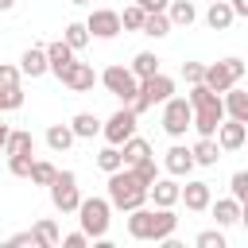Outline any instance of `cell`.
<instances>
[{"label":"cell","mask_w":248,"mask_h":248,"mask_svg":"<svg viewBox=\"0 0 248 248\" xmlns=\"http://www.w3.org/2000/svg\"><path fill=\"white\" fill-rule=\"evenodd\" d=\"M174 229H178V217L170 213V209H163V205H155V209H132L128 213V232H132V240H155V244H163V240H170L174 236Z\"/></svg>","instance_id":"cell-1"},{"label":"cell","mask_w":248,"mask_h":248,"mask_svg":"<svg viewBox=\"0 0 248 248\" xmlns=\"http://www.w3.org/2000/svg\"><path fill=\"white\" fill-rule=\"evenodd\" d=\"M190 105H194L198 136H217V128L225 120V97L217 89H209L205 81H198V85H190Z\"/></svg>","instance_id":"cell-2"},{"label":"cell","mask_w":248,"mask_h":248,"mask_svg":"<svg viewBox=\"0 0 248 248\" xmlns=\"http://www.w3.org/2000/svg\"><path fill=\"white\" fill-rule=\"evenodd\" d=\"M147 198H151V186H147L132 167H120V170L108 174V202H112V209L132 213V209H140Z\"/></svg>","instance_id":"cell-3"},{"label":"cell","mask_w":248,"mask_h":248,"mask_svg":"<svg viewBox=\"0 0 248 248\" xmlns=\"http://www.w3.org/2000/svg\"><path fill=\"white\" fill-rule=\"evenodd\" d=\"M108 213H112V202H108V198H81V205H78V221H81V229H85L93 240H105V232H108Z\"/></svg>","instance_id":"cell-4"},{"label":"cell","mask_w":248,"mask_h":248,"mask_svg":"<svg viewBox=\"0 0 248 248\" xmlns=\"http://www.w3.org/2000/svg\"><path fill=\"white\" fill-rule=\"evenodd\" d=\"M167 97H174V81L159 70V74H151V78L140 81V93H136V101H132V112L140 116V112H147L151 105H163Z\"/></svg>","instance_id":"cell-5"},{"label":"cell","mask_w":248,"mask_h":248,"mask_svg":"<svg viewBox=\"0 0 248 248\" xmlns=\"http://www.w3.org/2000/svg\"><path fill=\"white\" fill-rule=\"evenodd\" d=\"M186 128H194V105L190 97H167L163 101V132L167 136H186Z\"/></svg>","instance_id":"cell-6"},{"label":"cell","mask_w":248,"mask_h":248,"mask_svg":"<svg viewBox=\"0 0 248 248\" xmlns=\"http://www.w3.org/2000/svg\"><path fill=\"white\" fill-rule=\"evenodd\" d=\"M46 190H50V202H54L58 213H78L81 194H78V174H74V170H58Z\"/></svg>","instance_id":"cell-7"},{"label":"cell","mask_w":248,"mask_h":248,"mask_svg":"<svg viewBox=\"0 0 248 248\" xmlns=\"http://www.w3.org/2000/svg\"><path fill=\"white\" fill-rule=\"evenodd\" d=\"M101 85H105L112 97H120L124 105H132L136 93H140V78L132 74V66H108V70L101 74Z\"/></svg>","instance_id":"cell-8"},{"label":"cell","mask_w":248,"mask_h":248,"mask_svg":"<svg viewBox=\"0 0 248 248\" xmlns=\"http://www.w3.org/2000/svg\"><path fill=\"white\" fill-rule=\"evenodd\" d=\"M240 78H244V62H240V58H225V62L205 66V85H209V89H217V93L232 89Z\"/></svg>","instance_id":"cell-9"},{"label":"cell","mask_w":248,"mask_h":248,"mask_svg":"<svg viewBox=\"0 0 248 248\" xmlns=\"http://www.w3.org/2000/svg\"><path fill=\"white\" fill-rule=\"evenodd\" d=\"M136 120H140V116L132 112V105H124V108H116V112L108 116V124L101 128V136H105L108 143H116V147H120L124 140H132V136H136Z\"/></svg>","instance_id":"cell-10"},{"label":"cell","mask_w":248,"mask_h":248,"mask_svg":"<svg viewBox=\"0 0 248 248\" xmlns=\"http://www.w3.org/2000/svg\"><path fill=\"white\" fill-rule=\"evenodd\" d=\"M85 27H89L93 39H116V35L124 31V19H120V12H112V8H97V12H89Z\"/></svg>","instance_id":"cell-11"},{"label":"cell","mask_w":248,"mask_h":248,"mask_svg":"<svg viewBox=\"0 0 248 248\" xmlns=\"http://www.w3.org/2000/svg\"><path fill=\"white\" fill-rule=\"evenodd\" d=\"M62 85H66L70 93H89V89L97 85V74H93L89 62H74V66L62 74Z\"/></svg>","instance_id":"cell-12"},{"label":"cell","mask_w":248,"mask_h":248,"mask_svg":"<svg viewBox=\"0 0 248 248\" xmlns=\"http://www.w3.org/2000/svg\"><path fill=\"white\" fill-rule=\"evenodd\" d=\"M217 143H221V151H236V147H244L248 143V124H240V120H221V128H217Z\"/></svg>","instance_id":"cell-13"},{"label":"cell","mask_w":248,"mask_h":248,"mask_svg":"<svg viewBox=\"0 0 248 248\" xmlns=\"http://www.w3.org/2000/svg\"><path fill=\"white\" fill-rule=\"evenodd\" d=\"M46 62H50V74H66L78 58H74V46L66 43V39H54V43H46Z\"/></svg>","instance_id":"cell-14"},{"label":"cell","mask_w":248,"mask_h":248,"mask_svg":"<svg viewBox=\"0 0 248 248\" xmlns=\"http://www.w3.org/2000/svg\"><path fill=\"white\" fill-rule=\"evenodd\" d=\"M182 202H186L190 213L209 209V205H213V190H209V182H186V186H182Z\"/></svg>","instance_id":"cell-15"},{"label":"cell","mask_w":248,"mask_h":248,"mask_svg":"<svg viewBox=\"0 0 248 248\" xmlns=\"http://www.w3.org/2000/svg\"><path fill=\"white\" fill-rule=\"evenodd\" d=\"M163 167H167V174L182 178V174H190V170H194V151H190V147H182V143H174V147L167 151Z\"/></svg>","instance_id":"cell-16"},{"label":"cell","mask_w":248,"mask_h":248,"mask_svg":"<svg viewBox=\"0 0 248 248\" xmlns=\"http://www.w3.org/2000/svg\"><path fill=\"white\" fill-rule=\"evenodd\" d=\"M151 202H155V205H163V209H170L174 202H182V186L174 182V174H170V178H155V182H151Z\"/></svg>","instance_id":"cell-17"},{"label":"cell","mask_w":248,"mask_h":248,"mask_svg":"<svg viewBox=\"0 0 248 248\" xmlns=\"http://www.w3.org/2000/svg\"><path fill=\"white\" fill-rule=\"evenodd\" d=\"M19 70H23L27 78H43V74L50 70V62H46V46H27L23 58H19Z\"/></svg>","instance_id":"cell-18"},{"label":"cell","mask_w":248,"mask_h":248,"mask_svg":"<svg viewBox=\"0 0 248 248\" xmlns=\"http://www.w3.org/2000/svg\"><path fill=\"white\" fill-rule=\"evenodd\" d=\"M225 116H232V120H240V124H248V93L244 89H225Z\"/></svg>","instance_id":"cell-19"},{"label":"cell","mask_w":248,"mask_h":248,"mask_svg":"<svg viewBox=\"0 0 248 248\" xmlns=\"http://www.w3.org/2000/svg\"><path fill=\"white\" fill-rule=\"evenodd\" d=\"M232 19H236V12H232V4H229V0H213V4H209V12H205V23H209L213 31H225Z\"/></svg>","instance_id":"cell-20"},{"label":"cell","mask_w":248,"mask_h":248,"mask_svg":"<svg viewBox=\"0 0 248 248\" xmlns=\"http://www.w3.org/2000/svg\"><path fill=\"white\" fill-rule=\"evenodd\" d=\"M190 151H194V163H202V167H217V159H221V143L213 136H202Z\"/></svg>","instance_id":"cell-21"},{"label":"cell","mask_w":248,"mask_h":248,"mask_svg":"<svg viewBox=\"0 0 248 248\" xmlns=\"http://www.w3.org/2000/svg\"><path fill=\"white\" fill-rule=\"evenodd\" d=\"M4 155H35V136H31V132H23V128H16V132H8V143H4Z\"/></svg>","instance_id":"cell-22"},{"label":"cell","mask_w":248,"mask_h":248,"mask_svg":"<svg viewBox=\"0 0 248 248\" xmlns=\"http://www.w3.org/2000/svg\"><path fill=\"white\" fill-rule=\"evenodd\" d=\"M213 217H217L221 229H225V225H236V221H240V202H236V198H217V202H213Z\"/></svg>","instance_id":"cell-23"},{"label":"cell","mask_w":248,"mask_h":248,"mask_svg":"<svg viewBox=\"0 0 248 248\" xmlns=\"http://www.w3.org/2000/svg\"><path fill=\"white\" fill-rule=\"evenodd\" d=\"M167 16H170V23H174V27H190V23L198 19V8H194L190 0H170Z\"/></svg>","instance_id":"cell-24"},{"label":"cell","mask_w":248,"mask_h":248,"mask_svg":"<svg viewBox=\"0 0 248 248\" xmlns=\"http://www.w3.org/2000/svg\"><path fill=\"white\" fill-rule=\"evenodd\" d=\"M70 128H74V136H78V140H93V136H97L105 124H101L93 112H78V116L70 120Z\"/></svg>","instance_id":"cell-25"},{"label":"cell","mask_w":248,"mask_h":248,"mask_svg":"<svg viewBox=\"0 0 248 248\" xmlns=\"http://www.w3.org/2000/svg\"><path fill=\"white\" fill-rule=\"evenodd\" d=\"M74 140H78V136H74L70 124H50V128H46V147H50V151H66Z\"/></svg>","instance_id":"cell-26"},{"label":"cell","mask_w":248,"mask_h":248,"mask_svg":"<svg viewBox=\"0 0 248 248\" xmlns=\"http://www.w3.org/2000/svg\"><path fill=\"white\" fill-rule=\"evenodd\" d=\"M170 16L167 12H147V19H143V35H151V39H163V35H170Z\"/></svg>","instance_id":"cell-27"},{"label":"cell","mask_w":248,"mask_h":248,"mask_svg":"<svg viewBox=\"0 0 248 248\" xmlns=\"http://www.w3.org/2000/svg\"><path fill=\"white\" fill-rule=\"evenodd\" d=\"M120 151H124V167H132V163H140V159H147V155H151V143H147V140H140V136H132V140H124V143H120Z\"/></svg>","instance_id":"cell-28"},{"label":"cell","mask_w":248,"mask_h":248,"mask_svg":"<svg viewBox=\"0 0 248 248\" xmlns=\"http://www.w3.org/2000/svg\"><path fill=\"white\" fill-rule=\"evenodd\" d=\"M132 74L143 81V78H151V74H159V54H151V50H140L136 58H132Z\"/></svg>","instance_id":"cell-29"},{"label":"cell","mask_w":248,"mask_h":248,"mask_svg":"<svg viewBox=\"0 0 248 248\" xmlns=\"http://www.w3.org/2000/svg\"><path fill=\"white\" fill-rule=\"evenodd\" d=\"M35 240H39V248H54L62 240V232H58V225L50 217H43V221H35Z\"/></svg>","instance_id":"cell-30"},{"label":"cell","mask_w":248,"mask_h":248,"mask_svg":"<svg viewBox=\"0 0 248 248\" xmlns=\"http://www.w3.org/2000/svg\"><path fill=\"white\" fill-rule=\"evenodd\" d=\"M97 167H101L105 174H112V170H120V167H124V151H120L116 143H108L105 151H97Z\"/></svg>","instance_id":"cell-31"},{"label":"cell","mask_w":248,"mask_h":248,"mask_svg":"<svg viewBox=\"0 0 248 248\" xmlns=\"http://www.w3.org/2000/svg\"><path fill=\"white\" fill-rule=\"evenodd\" d=\"M54 174H58V167H54V163L35 159V167H31V182H35V186H50V182H54Z\"/></svg>","instance_id":"cell-32"},{"label":"cell","mask_w":248,"mask_h":248,"mask_svg":"<svg viewBox=\"0 0 248 248\" xmlns=\"http://www.w3.org/2000/svg\"><path fill=\"white\" fill-rule=\"evenodd\" d=\"M120 19H124V27H128V31H143V19H147V12H143V8L132 0V4L124 8V16H120Z\"/></svg>","instance_id":"cell-33"},{"label":"cell","mask_w":248,"mask_h":248,"mask_svg":"<svg viewBox=\"0 0 248 248\" xmlns=\"http://www.w3.org/2000/svg\"><path fill=\"white\" fill-rule=\"evenodd\" d=\"M62 39H66V43H70V46H74V50H81V46H85V43H89V27H85V23H70V27H66V35H62Z\"/></svg>","instance_id":"cell-34"},{"label":"cell","mask_w":248,"mask_h":248,"mask_svg":"<svg viewBox=\"0 0 248 248\" xmlns=\"http://www.w3.org/2000/svg\"><path fill=\"white\" fill-rule=\"evenodd\" d=\"M31 167H35L31 155H8V170H12L16 178H31Z\"/></svg>","instance_id":"cell-35"},{"label":"cell","mask_w":248,"mask_h":248,"mask_svg":"<svg viewBox=\"0 0 248 248\" xmlns=\"http://www.w3.org/2000/svg\"><path fill=\"white\" fill-rule=\"evenodd\" d=\"M132 170H136V174H140V178H143L147 186H151V182L159 178V170H155V155H147V159H140V163H132Z\"/></svg>","instance_id":"cell-36"},{"label":"cell","mask_w":248,"mask_h":248,"mask_svg":"<svg viewBox=\"0 0 248 248\" xmlns=\"http://www.w3.org/2000/svg\"><path fill=\"white\" fill-rule=\"evenodd\" d=\"M198 248H225V232H221V229H205V232H198Z\"/></svg>","instance_id":"cell-37"},{"label":"cell","mask_w":248,"mask_h":248,"mask_svg":"<svg viewBox=\"0 0 248 248\" xmlns=\"http://www.w3.org/2000/svg\"><path fill=\"white\" fill-rule=\"evenodd\" d=\"M8 108H23V93H19V85H16V89H0V112H8Z\"/></svg>","instance_id":"cell-38"},{"label":"cell","mask_w":248,"mask_h":248,"mask_svg":"<svg viewBox=\"0 0 248 248\" xmlns=\"http://www.w3.org/2000/svg\"><path fill=\"white\" fill-rule=\"evenodd\" d=\"M19 66H8V62H0V89H16L19 85Z\"/></svg>","instance_id":"cell-39"},{"label":"cell","mask_w":248,"mask_h":248,"mask_svg":"<svg viewBox=\"0 0 248 248\" xmlns=\"http://www.w3.org/2000/svg\"><path fill=\"white\" fill-rule=\"evenodd\" d=\"M229 186H232V198L236 202H248V170H236Z\"/></svg>","instance_id":"cell-40"},{"label":"cell","mask_w":248,"mask_h":248,"mask_svg":"<svg viewBox=\"0 0 248 248\" xmlns=\"http://www.w3.org/2000/svg\"><path fill=\"white\" fill-rule=\"evenodd\" d=\"M182 78L190 85H198V81H205V66L202 62H182Z\"/></svg>","instance_id":"cell-41"},{"label":"cell","mask_w":248,"mask_h":248,"mask_svg":"<svg viewBox=\"0 0 248 248\" xmlns=\"http://www.w3.org/2000/svg\"><path fill=\"white\" fill-rule=\"evenodd\" d=\"M4 244H8V248H27V244H31V248H39V240H35V229H27V232H16V236H8Z\"/></svg>","instance_id":"cell-42"},{"label":"cell","mask_w":248,"mask_h":248,"mask_svg":"<svg viewBox=\"0 0 248 248\" xmlns=\"http://www.w3.org/2000/svg\"><path fill=\"white\" fill-rule=\"evenodd\" d=\"M85 240H89V232L81 229V232H70V236H62V244L66 248H85Z\"/></svg>","instance_id":"cell-43"},{"label":"cell","mask_w":248,"mask_h":248,"mask_svg":"<svg viewBox=\"0 0 248 248\" xmlns=\"http://www.w3.org/2000/svg\"><path fill=\"white\" fill-rule=\"evenodd\" d=\"M136 4H140L143 12H167V8H170V0H136Z\"/></svg>","instance_id":"cell-44"},{"label":"cell","mask_w":248,"mask_h":248,"mask_svg":"<svg viewBox=\"0 0 248 248\" xmlns=\"http://www.w3.org/2000/svg\"><path fill=\"white\" fill-rule=\"evenodd\" d=\"M229 4H232V12H236V16H248V0H229Z\"/></svg>","instance_id":"cell-45"},{"label":"cell","mask_w":248,"mask_h":248,"mask_svg":"<svg viewBox=\"0 0 248 248\" xmlns=\"http://www.w3.org/2000/svg\"><path fill=\"white\" fill-rule=\"evenodd\" d=\"M8 132H12V128H8L4 120H0V151H4V143H8Z\"/></svg>","instance_id":"cell-46"},{"label":"cell","mask_w":248,"mask_h":248,"mask_svg":"<svg viewBox=\"0 0 248 248\" xmlns=\"http://www.w3.org/2000/svg\"><path fill=\"white\" fill-rule=\"evenodd\" d=\"M240 225L248 229V202H240Z\"/></svg>","instance_id":"cell-47"},{"label":"cell","mask_w":248,"mask_h":248,"mask_svg":"<svg viewBox=\"0 0 248 248\" xmlns=\"http://www.w3.org/2000/svg\"><path fill=\"white\" fill-rule=\"evenodd\" d=\"M16 8V0H0V12H12Z\"/></svg>","instance_id":"cell-48"},{"label":"cell","mask_w":248,"mask_h":248,"mask_svg":"<svg viewBox=\"0 0 248 248\" xmlns=\"http://www.w3.org/2000/svg\"><path fill=\"white\" fill-rule=\"evenodd\" d=\"M70 4H89V0H70Z\"/></svg>","instance_id":"cell-49"}]
</instances>
